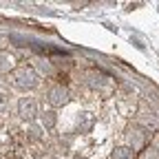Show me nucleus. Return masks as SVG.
Segmentation results:
<instances>
[{"instance_id": "nucleus-3", "label": "nucleus", "mask_w": 159, "mask_h": 159, "mask_svg": "<svg viewBox=\"0 0 159 159\" xmlns=\"http://www.w3.org/2000/svg\"><path fill=\"white\" fill-rule=\"evenodd\" d=\"M18 115L27 119V122H31V119L38 117V102H35V97H20V102H18Z\"/></svg>"}, {"instance_id": "nucleus-9", "label": "nucleus", "mask_w": 159, "mask_h": 159, "mask_svg": "<svg viewBox=\"0 0 159 159\" xmlns=\"http://www.w3.org/2000/svg\"><path fill=\"white\" fill-rule=\"evenodd\" d=\"M104 82H108V77H106V75H102V73H91L89 84H91L93 89H102V84H104Z\"/></svg>"}, {"instance_id": "nucleus-5", "label": "nucleus", "mask_w": 159, "mask_h": 159, "mask_svg": "<svg viewBox=\"0 0 159 159\" xmlns=\"http://www.w3.org/2000/svg\"><path fill=\"white\" fill-rule=\"evenodd\" d=\"M93 124H95V117H93L89 111L77 113L75 126H77V130H80V133H91V130H93Z\"/></svg>"}, {"instance_id": "nucleus-1", "label": "nucleus", "mask_w": 159, "mask_h": 159, "mask_svg": "<svg viewBox=\"0 0 159 159\" xmlns=\"http://www.w3.org/2000/svg\"><path fill=\"white\" fill-rule=\"evenodd\" d=\"M13 77H16V86H18L20 91H33V89H38V84H40L38 73H35L33 69H27V66L18 69Z\"/></svg>"}, {"instance_id": "nucleus-8", "label": "nucleus", "mask_w": 159, "mask_h": 159, "mask_svg": "<svg viewBox=\"0 0 159 159\" xmlns=\"http://www.w3.org/2000/svg\"><path fill=\"white\" fill-rule=\"evenodd\" d=\"M13 69V57L7 53H0V73H7Z\"/></svg>"}, {"instance_id": "nucleus-2", "label": "nucleus", "mask_w": 159, "mask_h": 159, "mask_svg": "<svg viewBox=\"0 0 159 159\" xmlns=\"http://www.w3.org/2000/svg\"><path fill=\"white\" fill-rule=\"evenodd\" d=\"M47 99H49V104H51V106H66V104H69V99H71V95H69V89H66V86L55 84V86L49 89Z\"/></svg>"}, {"instance_id": "nucleus-11", "label": "nucleus", "mask_w": 159, "mask_h": 159, "mask_svg": "<svg viewBox=\"0 0 159 159\" xmlns=\"http://www.w3.org/2000/svg\"><path fill=\"white\" fill-rule=\"evenodd\" d=\"M38 66H40V69H42L44 73H51V64L47 62V60H40V64H38Z\"/></svg>"}, {"instance_id": "nucleus-6", "label": "nucleus", "mask_w": 159, "mask_h": 159, "mask_svg": "<svg viewBox=\"0 0 159 159\" xmlns=\"http://www.w3.org/2000/svg\"><path fill=\"white\" fill-rule=\"evenodd\" d=\"M57 124V115L53 111H44L42 113V128H53Z\"/></svg>"}, {"instance_id": "nucleus-7", "label": "nucleus", "mask_w": 159, "mask_h": 159, "mask_svg": "<svg viewBox=\"0 0 159 159\" xmlns=\"http://www.w3.org/2000/svg\"><path fill=\"white\" fill-rule=\"evenodd\" d=\"M113 159H135V155L128 146H119L113 150Z\"/></svg>"}, {"instance_id": "nucleus-4", "label": "nucleus", "mask_w": 159, "mask_h": 159, "mask_svg": "<svg viewBox=\"0 0 159 159\" xmlns=\"http://www.w3.org/2000/svg\"><path fill=\"white\" fill-rule=\"evenodd\" d=\"M146 139H148V133H146L144 128H139V126H133V128H128V133H126V142H128V148H130V150L144 148V146H146Z\"/></svg>"}, {"instance_id": "nucleus-12", "label": "nucleus", "mask_w": 159, "mask_h": 159, "mask_svg": "<svg viewBox=\"0 0 159 159\" xmlns=\"http://www.w3.org/2000/svg\"><path fill=\"white\" fill-rule=\"evenodd\" d=\"M2 108H5V102H2V97H0V113H2Z\"/></svg>"}, {"instance_id": "nucleus-10", "label": "nucleus", "mask_w": 159, "mask_h": 159, "mask_svg": "<svg viewBox=\"0 0 159 159\" xmlns=\"http://www.w3.org/2000/svg\"><path fill=\"white\" fill-rule=\"evenodd\" d=\"M139 159H159V150L155 146H146L142 150V155H139Z\"/></svg>"}]
</instances>
